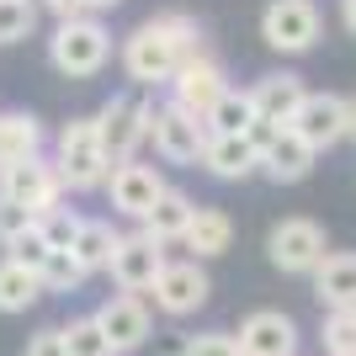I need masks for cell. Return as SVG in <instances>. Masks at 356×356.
I'll return each mask as SVG.
<instances>
[{
    "instance_id": "cell-1",
    "label": "cell",
    "mask_w": 356,
    "mask_h": 356,
    "mask_svg": "<svg viewBox=\"0 0 356 356\" xmlns=\"http://www.w3.org/2000/svg\"><path fill=\"white\" fill-rule=\"evenodd\" d=\"M197 48H202V27H197L186 11H160L138 22L128 38H122L118 59H122V74H128V86H165L170 74L181 70V59H192Z\"/></svg>"
},
{
    "instance_id": "cell-2",
    "label": "cell",
    "mask_w": 356,
    "mask_h": 356,
    "mask_svg": "<svg viewBox=\"0 0 356 356\" xmlns=\"http://www.w3.org/2000/svg\"><path fill=\"white\" fill-rule=\"evenodd\" d=\"M48 160L59 170L64 192H102L106 170H112V160H106V149H102V134H96V118H70L64 122Z\"/></svg>"
},
{
    "instance_id": "cell-3",
    "label": "cell",
    "mask_w": 356,
    "mask_h": 356,
    "mask_svg": "<svg viewBox=\"0 0 356 356\" xmlns=\"http://www.w3.org/2000/svg\"><path fill=\"white\" fill-rule=\"evenodd\" d=\"M48 64L64 80H96L112 64V32L102 27V16H70L48 38Z\"/></svg>"
},
{
    "instance_id": "cell-4",
    "label": "cell",
    "mask_w": 356,
    "mask_h": 356,
    "mask_svg": "<svg viewBox=\"0 0 356 356\" xmlns=\"http://www.w3.org/2000/svg\"><path fill=\"white\" fill-rule=\"evenodd\" d=\"M149 112H154V102H149L144 86L118 90V96L96 112V134H102V149H106L112 165L138 160V149L149 144Z\"/></svg>"
},
{
    "instance_id": "cell-5",
    "label": "cell",
    "mask_w": 356,
    "mask_h": 356,
    "mask_svg": "<svg viewBox=\"0 0 356 356\" xmlns=\"http://www.w3.org/2000/svg\"><path fill=\"white\" fill-rule=\"evenodd\" d=\"M0 197H11V202H22V208L32 213V218H43V213L64 208V181L59 170H54V160L48 154H27V160H16L0 170Z\"/></svg>"
},
{
    "instance_id": "cell-6",
    "label": "cell",
    "mask_w": 356,
    "mask_h": 356,
    "mask_svg": "<svg viewBox=\"0 0 356 356\" xmlns=\"http://www.w3.org/2000/svg\"><path fill=\"white\" fill-rule=\"evenodd\" d=\"M149 144H154V154L170 165H197L202 160V144H208V122L192 118L186 106L165 102L149 112Z\"/></svg>"
},
{
    "instance_id": "cell-7",
    "label": "cell",
    "mask_w": 356,
    "mask_h": 356,
    "mask_svg": "<svg viewBox=\"0 0 356 356\" xmlns=\"http://www.w3.org/2000/svg\"><path fill=\"white\" fill-rule=\"evenodd\" d=\"M266 255H271V266L287 271V277H314V266L330 255V245L314 218H282L266 234Z\"/></svg>"
},
{
    "instance_id": "cell-8",
    "label": "cell",
    "mask_w": 356,
    "mask_h": 356,
    "mask_svg": "<svg viewBox=\"0 0 356 356\" xmlns=\"http://www.w3.org/2000/svg\"><path fill=\"white\" fill-rule=\"evenodd\" d=\"M319 6L314 0H271L266 11H261V38L266 48L277 54H309L319 43Z\"/></svg>"
},
{
    "instance_id": "cell-9",
    "label": "cell",
    "mask_w": 356,
    "mask_h": 356,
    "mask_svg": "<svg viewBox=\"0 0 356 356\" xmlns=\"http://www.w3.org/2000/svg\"><path fill=\"white\" fill-rule=\"evenodd\" d=\"M149 298H154V309L165 319H186V314H197L213 298V282L202 271V261H165L154 287H149Z\"/></svg>"
},
{
    "instance_id": "cell-10",
    "label": "cell",
    "mask_w": 356,
    "mask_h": 356,
    "mask_svg": "<svg viewBox=\"0 0 356 356\" xmlns=\"http://www.w3.org/2000/svg\"><path fill=\"white\" fill-rule=\"evenodd\" d=\"M165 86H170V102H176V106H186L192 118H202V122H208L213 102H218L223 90H229V74H223V64L213 59L208 48H197L192 59H181V70L170 74Z\"/></svg>"
},
{
    "instance_id": "cell-11",
    "label": "cell",
    "mask_w": 356,
    "mask_h": 356,
    "mask_svg": "<svg viewBox=\"0 0 356 356\" xmlns=\"http://www.w3.org/2000/svg\"><path fill=\"white\" fill-rule=\"evenodd\" d=\"M106 202H112V213H122V218H134V223H144V213L160 202V192H165V176L154 170V165H144V160H122V165H112L106 170Z\"/></svg>"
},
{
    "instance_id": "cell-12",
    "label": "cell",
    "mask_w": 356,
    "mask_h": 356,
    "mask_svg": "<svg viewBox=\"0 0 356 356\" xmlns=\"http://www.w3.org/2000/svg\"><path fill=\"white\" fill-rule=\"evenodd\" d=\"M96 325H102L112 356H128V351H144V346H149L154 319H149L144 293H118V298H106L102 309H96Z\"/></svg>"
},
{
    "instance_id": "cell-13",
    "label": "cell",
    "mask_w": 356,
    "mask_h": 356,
    "mask_svg": "<svg viewBox=\"0 0 356 356\" xmlns=\"http://www.w3.org/2000/svg\"><path fill=\"white\" fill-rule=\"evenodd\" d=\"M303 144L319 154V149H335L346 138V96H330V90H309L303 96V106L293 112V122H287Z\"/></svg>"
},
{
    "instance_id": "cell-14",
    "label": "cell",
    "mask_w": 356,
    "mask_h": 356,
    "mask_svg": "<svg viewBox=\"0 0 356 356\" xmlns=\"http://www.w3.org/2000/svg\"><path fill=\"white\" fill-rule=\"evenodd\" d=\"M160 266H165V245L138 229V234L118 239V250H112V266H106V271H112V282H118L122 293H149L154 277H160Z\"/></svg>"
},
{
    "instance_id": "cell-15",
    "label": "cell",
    "mask_w": 356,
    "mask_h": 356,
    "mask_svg": "<svg viewBox=\"0 0 356 356\" xmlns=\"http://www.w3.org/2000/svg\"><path fill=\"white\" fill-rule=\"evenodd\" d=\"M239 356H298V325L282 309H255L239 325Z\"/></svg>"
},
{
    "instance_id": "cell-16",
    "label": "cell",
    "mask_w": 356,
    "mask_h": 356,
    "mask_svg": "<svg viewBox=\"0 0 356 356\" xmlns=\"http://www.w3.org/2000/svg\"><path fill=\"white\" fill-rule=\"evenodd\" d=\"M197 165H202L208 176H218V181H250L255 170H261V154L250 149L245 134H208Z\"/></svg>"
},
{
    "instance_id": "cell-17",
    "label": "cell",
    "mask_w": 356,
    "mask_h": 356,
    "mask_svg": "<svg viewBox=\"0 0 356 356\" xmlns=\"http://www.w3.org/2000/svg\"><path fill=\"white\" fill-rule=\"evenodd\" d=\"M303 96H309V86H303V74H293V70H271V74H261L250 86L255 118H271V122H293V112L303 106Z\"/></svg>"
},
{
    "instance_id": "cell-18",
    "label": "cell",
    "mask_w": 356,
    "mask_h": 356,
    "mask_svg": "<svg viewBox=\"0 0 356 356\" xmlns=\"http://www.w3.org/2000/svg\"><path fill=\"white\" fill-rule=\"evenodd\" d=\"M314 160H319V154H314V149L282 122V134L261 149V176L277 181V186H293V181H303V176L314 170Z\"/></svg>"
},
{
    "instance_id": "cell-19",
    "label": "cell",
    "mask_w": 356,
    "mask_h": 356,
    "mask_svg": "<svg viewBox=\"0 0 356 356\" xmlns=\"http://www.w3.org/2000/svg\"><path fill=\"white\" fill-rule=\"evenodd\" d=\"M192 213H197V202L186 192H176V186H165L160 192V202L144 213V229L149 239H160V245H181V234H186V223H192Z\"/></svg>"
},
{
    "instance_id": "cell-20",
    "label": "cell",
    "mask_w": 356,
    "mask_h": 356,
    "mask_svg": "<svg viewBox=\"0 0 356 356\" xmlns=\"http://www.w3.org/2000/svg\"><path fill=\"white\" fill-rule=\"evenodd\" d=\"M181 245L192 250V261H213V255H223L234 245V223H229L223 208H197L192 223H186V234H181Z\"/></svg>"
},
{
    "instance_id": "cell-21",
    "label": "cell",
    "mask_w": 356,
    "mask_h": 356,
    "mask_svg": "<svg viewBox=\"0 0 356 356\" xmlns=\"http://www.w3.org/2000/svg\"><path fill=\"white\" fill-rule=\"evenodd\" d=\"M314 293L330 309H351L356 303V250H335L314 266Z\"/></svg>"
},
{
    "instance_id": "cell-22",
    "label": "cell",
    "mask_w": 356,
    "mask_h": 356,
    "mask_svg": "<svg viewBox=\"0 0 356 356\" xmlns=\"http://www.w3.org/2000/svg\"><path fill=\"white\" fill-rule=\"evenodd\" d=\"M27 154H43V118L32 112H0V170Z\"/></svg>"
},
{
    "instance_id": "cell-23",
    "label": "cell",
    "mask_w": 356,
    "mask_h": 356,
    "mask_svg": "<svg viewBox=\"0 0 356 356\" xmlns=\"http://www.w3.org/2000/svg\"><path fill=\"white\" fill-rule=\"evenodd\" d=\"M118 229L106 218H86L80 223V234H74V245H70V255L86 266V277H96V271H106L112 266V250H118Z\"/></svg>"
},
{
    "instance_id": "cell-24",
    "label": "cell",
    "mask_w": 356,
    "mask_h": 356,
    "mask_svg": "<svg viewBox=\"0 0 356 356\" xmlns=\"http://www.w3.org/2000/svg\"><path fill=\"white\" fill-rule=\"evenodd\" d=\"M38 298H43V282H38V271L16 266L11 255H6V261H0V314H27Z\"/></svg>"
},
{
    "instance_id": "cell-25",
    "label": "cell",
    "mask_w": 356,
    "mask_h": 356,
    "mask_svg": "<svg viewBox=\"0 0 356 356\" xmlns=\"http://www.w3.org/2000/svg\"><path fill=\"white\" fill-rule=\"evenodd\" d=\"M255 122V102H250V90H223L218 102H213V112H208V134H245Z\"/></svg>"
},
{
    "instance_id": "cell-26",
    "label": "cell",
    "mask_w": 356,
    "mask_h": 356,
    "mask_svg": "<svg viewBox=\"0 0 356 356\" xmlns=\"http://www.w3.org/2000/svg\"><path fill=\"white\" fill-rule=\"evenodd\" d=\"M38 282L43 293H74V287H86V266L70 250H48V261L38 266Z\"/></svg>"
},
{
    "instance_id": "cell-27",
    "label": "cell",
    "mask_w": 356,
    "mask_h": 356,
    "mask_svg": "<svg viewBox=\"0 0 356 356\" xmlns=\"http://www.w3.org/2000/svg\"><path fill=\"white\" fill-rule=\"evenodd\" d=\"M38 32V0H0V48L27 43Z\"/></svg>"
},
{
    "instance_id": "cell-28",
    "label": "cell",
    "mask_w": 356,
    "mask_h": 356,
    "mask_svg": "<svg viewBox=\"0 0 356 356\" xmlns=\"http://www.w3.org/2000/svg\"><path fill=\"white\" fill-rule=\"evenodd\" d=\"M64 351H70V356H112L102 325H96V314H86V319H70V325H64Z\"/></svg>"
},
{
    "instance_id": "cell-29",
    "label": "cell",
    "mask_w": 356,
    "mask_h": 356,
    "mask_svg": "<svg viewBox=\"0 0 356 356\" xmlns=\"http://www.w3.org/2000/svg\"><path fill=\"white\" fill-rule=\"evenodd\" d=\"M325 356H356V303L325 314Z\"/></svg>"
},
{
    "instance_id": "cell-30",
    "label": "cell",
    "mask_w": 356,
    "mask_h": 356,
    "mask_svg": "<svg viewBox=\"0 0 356 356\" xmlns=\"http://www.w3.org/2000/svg\"><path fill=\"white\" fill-rule=\"evenodd\" d=\"M80 213L74 208H54V213H43V218H38V234L48 239V250H70L74 245V234H80Z\"/></svg>"
},
{
    "instance_id": "cell-31",
    "label": "cell",
    "mask_w": 356,
    "mask_h": 356,
    "mask_svg": "<svg viewBox=\"0 0 356 356\" xmlns=\"http://www.w3.org/2000/svg\"><path fill=\"white\" fill-rule=\"evenodd\" d=\"M6 255H11L16 266H27V271H38V266H43V261H48V239L38 234V223H32L27 234H16L11 245H6Z\"/></svg>"
},
{
    "instance_id": "cell-32",
    "label": "cell",
    "mask_w": 356,
    "mask_h": 356,
    "mask_svg": "<svg viewBox=\"0 0 356 356\" xmlns=\"http://www.w3.org/2000/svg\"><path fill=\"white\" fill-rule=\"evenodd\" d=\"M181 356H239V341L223 335V330H208V335H192L181 346Z\"/></svg>"
},
{
    "instance_id": "cell-33",
    "label": "cell",
    "mask_w": 356,
    "mask_h": 356,
    "mask_svg": "<svg viewBox=\"0 0 356 356\" xmlns=\"http://www.w3.org/2000/svg\"><path fill=\"white\" fill-rule=\"evenodd\" d=\"M32 223H38V218H32V213L22 208V202H11V197H0V245H11L16 234H27Z\"/></svg>"
},
{
    "instance_id": "cell-34",
    "label": "cell",
    "mask_w": 356,
    "mask_h": 356,
    "mask_svg": "<svg viewBox=\"0 0 356 356\" xmlns=\"http://www.w3.org/2000/svg\"><path fill=\"white\" fill-rule=\"evenodd\" d=\"M27 356H70L64 351V325H48L27 341Z\"/></svg>"
},
{
    "instance_id": "cell-35",
    "label": "cell",
    "mask_w": 356,
    "mask_h": 356,
    "mask_svg": "<svg viewBox=\"0 0 356 356\" xmlns=\"http://www.w3.org/2000/svg\"><path fill=\"white\" fill-rule=\"evenodd\" d=\"M277 134H282V122H271V118H255L250 128H245V138H250V149H255V154H261V149H266Z\"/></svg>"
},
{
    "instance_id": "cell-36",
    "label": "cell",
    "mask_w": 356,
    "mask_h": 356,
    "mask_svg": "<svg viewBox=\"0 0 356 356\" xmlns=\"http://www.w3.org/2000/svg\"><path fill=\"white\" fill-rule=\"evenodd\" d=\"M38 11H48L54 22H70V16H90L86 0H38Z\"/></svg>"
},
{
    "instance_id": "cell-37",
    "label": "cell",
    "mask_w": 356,
    "mask_h": 356,
    "mask_svg": "<svg viewBox=\"0 0 356 356\" xmlns=\"http://www.w3.org/2000/svg\"><path fill=\"white\" fill-rule=\"evenodd\" d=\"M341 22H346V32L356 38V0H341Z\"/></svg>"
},
{
    "instance_id": "cell-38",
    "label": "cell",
    "mask_w": 356,
    "mask_h": 356,
    "mask_svg": "<svg viewBox=\"0 0 356 356\" xmlns=\"http://www.w3.org/2000/svg\"><path fill=\"white\" fill-rule=\"evenodd\" d=\"M346 138H351V144H356V96H351V102H346Z\"/></svg>"
},
{
    "instance_id": "cell-39",
    "label": "cell",
    "mask_w": 356,
    "mask_h": 356,
    "mask_svg": "<svg viewBox=\"0 0 356 356\" xmlns=\"http://www.w3.org/2000/svg\"><path fill=\"white\" fill-rule=\"evenodd\" d=\"M118 6H122V0H86V11H90V16H102V11H118Z\"/></svg>"
}]
</instances>
